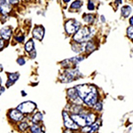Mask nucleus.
<instances>
[{
  "instance_id": "f257e3e1",
  "label": "nucleus",
  "mask_w": 133,
  "mask_h": 133,
  "mask_svg": "<svg viewBox=\"0 0 133 133\" xmlns=\"http://www.w3.org/2000/svg\"><path fill=\"white\" fill-rule=\"evenodd\" d=\"M79 97L87 106L92 107L98 101V91L97 88L93 85L82 84L76 87Z\"/></svg>"
},
{
  "instance_id": "f03ea898",
  "label": "nucleus",
  "mask_w": 133,
  "mask_h": 133,
  "mask_svg": "<svg viewBox=\"0 0 133 133\" xmlns=\"http://www.w3.org/2000/svg\"><path fill=\"white\" fill-rule=\"evenodd\" d=\"M91 37V30L90 28L88 27H83L82 29H78L75 36H73V40L79 44H83L84 42L88 41L90 38Z\"/></svg>"
},
{
  "instance_id": "7ed1b4c3",
  "label": "nucleus",
  "mask_w": 133,
  "mask_h": 133,
  "mask_svg": "<svg viewBox=\"0 0 133 133\" xmlns=\"http://www.w3.org/2000/svg\"><path fill=\"white\" fill-rule=\"evenodd\" d=\"M81 76L80 71L79 70H66L64 72V74L59 77L62 83H70L73 81L79 79V77Z\"/></svg>"
},
{
  "instance_id": "20e7f679",
  "label": "nucleus",
  "mask_w": 133,
  "mask_h": 133,
  "mask_svg": "<svg viewBox=\"0 0 133 133\" xmlns=\"http://www.w3.org/2000/svg\"><path fill=\"white\" fill-rule=\"evenodd\" d=\"M36 108V103L31 101H26L19 105L17 107V109L21 111L22 114H31Z\"/></svg>"
},
{
  "instance_id": "39448f33",
  "label": "nucleus",
  "mask_w": 133,
  "mask_h": 133,
  "mask_svg": "<svg viewBox=\"0 0 133 133\" xmlns=\"http://www.w3.org/2000/svg\"><path fill=\"white\" fill-rule=\"evenodd\" d=\"M80 23L76 20H69L65 23V30L68 35H73L79 29Z\"/></svg>"
},
{
  "instance_id": "423d86ee",
  "label": "nucleus",
  "mask_w": 133,
  "mask_h": 133,
  "mask_svg": "<svg viewBox=\"0 0 133 133\" xmlns=\"http://www.w3.org/2000/svg\"><path fill=\"white\" fill-rule=\"evenodd\" d=\"M83 59H84V58H83V56L74 57V58H72V59H65L64 61H62L61 62V65L63 66L64 68H72L73 66H76L80 61H82Z\"/></svg>"
},
{
  "instance_id": "0eeeda50",
  "label": "nucleus",
  "mask_w": 133,
  "mask_h": 133,
  "mask_svg": "<svg viewBox=\"0 0 133 133\" xmlns=\"http://www.w3.org/2000/svg\"><path fill=\"white\" fill-rule=\"evenodd\" d=\"M68 97L76 105H78V104L80 105V104H82V102H83V100L79 97L78 92H77L76 88H71V89L68 90Z\"/></svg>"
},
{
  "instance_id": "6e6552de",
  "label": "nucleus",
  "mask_w": 133,
  "mask_h": 133,
  "mask_svg": "<svg viewBox=\"0 0 133 133\" xmlns=\"http://www.w3.org/2000/svg\"><path fill=\"white\" fill-rule=\"evenodd\" d=\"M64 119V125L66 126V128H68V130H77L79 126L73 121V119L68 115V114L66 112H63L62 114Z\"/></svg>"
},
{
  "instance_id": "1a4fd4ad",
  "label": "nucleus",
  "mask_w": 133,
  "mask_h": 133,
  "mask_svg": "<svg viewBox=\"0 0 133 133\" xmlns=\"http://www.w3.org/2000/svg\"><path fill=\"white\" fill-rule=\"evenodd\" d=\"M32 35H33L34 38L39 40V41H42L44 36V28L42 25L35 26V28L33 29V31H32Z\"/></svg>"
},
{
  "instance_id": "9d476101",
  "label": "nucleus",
  "mask_w": 133,
  "mask_h": 133,
  "mask_svg": "<svg viewBox=\"0 0 133 133\" xmlns=\"http://www.w3.org/2000/svg\"><path fill=\"white\" fill-rule=\"evenodd\" d=\"M71 118L78 126H81V127L87 126L86 115H76V114H74V115H71Z\"/></svg>"
},
{
  "instance_id": "9b49d317",
  "label": "nucleus",
  "mask_w": 133,
  "mask_h": 133,
  "mask_svg": "<svg viewBox=\"0 0 133 133\" xmlns=\"http://www.w3.org/2000/svg\"><path fill=\"white\" fill-rule=\"evenodd\" d=\"M9 117L14 122H20L23 120L24 115L18 109H12V110H11L9 112Z\"/></svg>"
},
{
  "instance_id": "f8f14e48",
  "label": "nucleus",
  "mask_w": 133,
  "mask_h": 133,
  "mask_svg": "<svg viewBox=\"0 0 133 133\" xmlns=\"http://www.w3.org/2000/svg\"><path fill=\"white\" fill-rule=\"evenodd\" d=\"M12 30L10 27H4L1 29L0 30V36H1V38L5 39V41H9L12 37Z\"/></svg>"
},
{
  "instance_id": "ddd939ff",
  "label": "nucleus",
  "mask_w": 133,
  "mask_h": 133,
  "mask_svg": "<svg viewBox=\"0 0 133 133\" xmlns=\"http://www.w3.org/2000/svg\"><path fill=\"white\" fill-rule=\"evenodd\" d=\"M25 51H27V52L30 53L31 51H35V43H34L33 39H29L27 42H26L25 44Z\"/></svg>"
},
{
  "instance_id": "4468645a",
  "label": "nucleus",
  "mask_w": 133,
  "mask_h": 133,
  "mask_svg": "<svg viewBox=\"0 0 133 133\" xmlns=\"http://www.w3.org/2000/svg\"><path fill=\"white\" fill-rule=\"evenodd\" d=\"M130 12H131V8H130V6L124 5L122 7V14H123V16L124 18H127V17L130 16Z\"/></svg>"
},
{
  "instance_id": "2eb2a0df",
  "label": "nucleus",
  "mask_w": 133,
  "mask_h": 133,
  "mask_svg": "<svg viewBox=\"0 0 133 133\" xmlns=\"http://www.w3.org/2000/svg\"><path fill=\"white\" fill-rule=\"evenodd\" d=\"M96 49V45L92 41H89L88 43H86V45L84 47V50L87 51V52H91Z\"/></svg>"
},
{
  "instance_id": "dca6fc26",
  "label": "nucleus",
  "mask_w": 133,
  "mask_h": 133,
  "mask_svg": "<svg viewBox=\"0 0 133 133\" xmlns=\"http://www.w3.org/2000/svg\"><path fill=\"white\" fill-rule=\"evenodd\" d=\"M43 118H44V116H43V114L38 112L34 115L33 118H32V122H33L34 123H40V122L43 121Z\"/></svg>"
},
{
  "instance_id": "f3484780",
  "label": "nucleus",
  "mask_w": 133,
  "mask_h": 133,
  "mask_svg": "<svg viewBox=\"0 0 133 133\" xmlns=\"http://www.w3.org/2000/svg\"><path fill=\"white\" fill-rule=\"evenodd\" d=\"M19 77H20V74L19 73H8V80L12 81V82L15 83L17 80L19 79Z\"/></svg>"
},
{
  "instance_id": "a211bd4d",
  "label": "nucleus",
  "mask_w": 133,
  "mask_h": 133,
  "mask_svg": "<svg viewBox=\"0 0 133 133\" xmlns=\"http://www.w3.org/2000/svg\"><path fill=\"white\" fill-rule=\"evenodd\" d=\"M82 5H83V2L81 0H76V1H74L71 4L70 8L71 9H80L82 7Z\"/></svg>"
},
{
  "instance_id": "6ab92c4d",
  "label": "nucleus",
  "mask_w": 133,
  "mask_h": 133,
  "mask_svg": "<svg viewBox=\"0 0 133 133\" xmlns=\"http://www.w3.org/2000/svg\"><path fill=\"white\" fill-rule=\"evenodd\" d=\"M83 21H84L85 22L92 23V22H93V21H94V16L92 15V14H84V15L83 16Z\"/></svg>"
},
{
  "instance_id": "aec40b11",
  "label": "nucleus",
  "mask_w": 133,
  "mask_h": 133,
  "mask_svg": "<svg viewBox=\"0 0 133 133\" xmlns=\"http://www.w3.org/2000/svg\"><path fill=\"white\" fill-rule=\"evenodd\" d=\"M14 40L17 42V43H20V44H22L24 43V40H25V36L21 34V35H16L14 36Z\"/></svg>"
},
{
  "instance_id": "412c9836",
  "label": "nucleus",
  "mask_w": 133,
  "mask_h": 133,
  "mask_svg": "<svg viewBox=\"0 0 133 133\" xmlns=\"http://www.w3.org/2000/svg\"><path fill=\"white\" fill-rule=\"evenodd\" d=\"M30 130L31 132H37V131H41V128L39 127V126L37 125V124H34L33 126H31L30 127Z\"/></svg>"
},
{
  "instance_id": "4be33fe9",
  "label": "nucleus",
  "mask_w": 133,
  "mask_h": 133,
  "mask_svg": "<svg viewBox=\"0 0 133 133\" xmlns=\"http://www.w3.org/2000/svg\"><path fill=\"white\" fill-rule=\"evenodd\" d=\"M28 128H29V124L27 123H21L20 125H19V129H20L21 131H24Z\"/></svg>"
},
{
  "instance_id": "5701e85b",
  "label": "nucleus",
  "mask_w": 133,
  "mask_h": 133,
  "mask_svg": "<svg viewBox=\"0 0 133 133\" xmlns=\"http://www.w3.org/2000/svg\"><path fill=\"white\" fill-rule=\"evenodd\" d=\"M17 63H18L20 66H23L26 63V61L23 57H19L18 59H17Z\"/></svg>"
},
{
  "instance_id": "b1692460",
  "label": "nucleus",
  "mask_w": 133,
  "mask_h": 133,
  "mask_svg": "<svg viewBox=\"0 0 133 133\" xmlns=\"http://www.w3.org/2000/svg\"><path fill=\"white\" fill-rule=\"evenodd\" d=\"M6 45V41L3 38H0V51H2Z\"/></svg>"
},
{
  "instance_id": "393cba45",
  "label": "nucleus",
  "mask_w": 133,
  "mask_h": 133,
  "mask_svg": "<svg viewBox=\"0 0 133 133\" xmlns=\"http://www.w3.org/2000/svg\"><path fill=\"white\" fill-rule=\"evenodd\" d=\"M88 10H90V11H93L94 9H95V7H94V4L92 3V1L91 0H89L88 1Z\"/></svg>"
},
{
  "instance_id": "a878e982",
  "label": "nucleus",
  "mask_w": 133,
  "mask_h": 133,
  "mask_svg": "<svg viewBox=\"0 0 133 133\" xmlns=\"http://www.w3.org/2000/svg\"><path fill=\"white\" fill-rule=\"evenodd\" d=\"M98 130V124H94V125L91 126V131H90V133H94L96 131V130Z\"/></svg>"
},
{
  "instance_id": "bb28decb",
  "label": "nucleus",
  "mask_w": 133,
  "mask_h": 133,
  "mask_svg": "<svg viewBox=\"0 0 133 133\" xmlns=\"http://www.w3.org/2000/svg\"><path fill=\"white\" fill-rule=\"evenodd\" d=\"M127 34H128V36H130V37L133 38V26H131V27H130V28H128Z\"/></svg>"
},
{
  "instance_id": "cd10ccee",
  "label": "nucleus",
  "mask_w": 133,
  "mask_h": 133,
  "mask_svg": "<svg viewBox=\"0 0 133 133\" xmlns=\"http://www.w3.org/2000/svg\"><path fill=\"white\" fill-rule=\"evenodd\" d=\"M94 108L96 109V110H98V111H100L102 109V104L101 103H99V102H97L95 105H94Z\"/></svg>"
},
{
  "instance_id": "c85d7f7f",
  "label": "nucleus",
  "mask_w": 133,
  "mask_h": 133,
  "mask_svg": "<svg viewBox=\"0 0 133 133\" xmlns=\"http://www.w3.org/2000/svg\"><path fill=\"white\" fill-rule=\"evenodd\" d=\"M8 3H9L11 5H16L20 3V0H8Z\"/></svg>"
},
{
  "instance_id": "c756f323",
  "label": "nucleus",
  "mask_w": 133,
  "mask_h": 133,
  "mask_svg": "<svg viewBox=\"0 0 133 133\" xmlns=\"http://www.w3.org/2000/svg\"><path fill=\"white\" fill-rule=\"evenodd\" d=\"M29 56H30L31 59H34V58H36V51L35 50V51H31L30 53H29Z\"/></svg>"
},
{
  "instance_id": "7c9ffc66",
  "label": "nucleus",
  "mask_w": 133,
  "mask_h": 133,
  "mask_svg": "<svg viewBox=\"0 0 133 133\" xmlns=\"http://www.w3.org/2000/svg\"><path fill=\"white\" fill-rule=\"evenodd\" d=\"M7 4V0H0V7Z\"/></svg>"
},
{
  "instance_id": "2f4dec72",
  "label": "nucleus",
  "mask_w": 133,
  "mask_h": 133,
  "mask_svg": "<svg viewBox=\"0 0 133 133\" xmlns=\"http://www.w3.org/2000/svg\"><path fill=\"white\" fill-rule=\"evenodd\" d=\"M14 82H12V81H10V80H8L7 82H6V87H10V86H12V84H14Z\"/></svg>"
},
{
  "instance_id": "473e14b6",
  "label": "nucleus",
  "mask_w": 133,
  "mask_h": 133,
  "mask_svg": "<svg viewBox=\"0 0 133 133\" xmlns=\"http://www.w3.org/2000/svg\"><path fill=\"white\" fill-rule=\"evenodd\" d=\"M4 91H5V88H4V87H2L1 85H0V95H1V94L3 93Z\"/></svg>"
},
{
  "instance_id": "72a5a7b5",
  "label": "nucleus",
  "mask_w": 133,
  "mask_h": 133,
  "mask_svg": "<svg viewBox=\"0 0 133 133\" xmlns=\"http://www.w3.org/2000/svg\"><path fill=\"white\" fill-rule=\"evenodd\" d=\"M130 24L131 26H133V16L130 19Z\"/></svg>"
},
{
  "instance_id": "f704fd0d",
  "label": "nucleus",
  "mask_w": 133,
  "mask_h": 133,
  "mask_svg": "<svg viewBox=\"0 0 133 133\" xmlns=\"http://www.w3.org/2000/svg\"><path fill=\"white\" fill-rule=\"evenodd\" d=\"M21 94H22V96H23V97H25V96L27 95V94H26V92H25L24 91H21Z\"/></svg>"
},
{
  "instance_id": "c9c22d12",
  "label": "nucleus",
  "mask_w": 133,
  "mask_h": 133,
  "mask_svg": "<svg viewBox=\"0 0 133 133\" xmlns=\"http://www.w3.org/2000/svg\"><path fill=\"white\" fill-rule=\"evenodd\" d=\"M2 71H3V66L0 64V73H1Z\"/></svg>"
},
{
  "instance_id": "e433bc0d",
  "label": "nucleus",
  "mask_w": 133,
  "mask_h": 133,
  "mask_svg": "<svg viewBox=\"0 0 133 133\" xmlns=\"http://www.w3.org/2000/svg\"><path fill=\"white\" fill-rule=\"evenodd\" d=\"M62 1H63L64 3H68V2H69L70 0H62Z\"/></svg>"
},
{
  "instance_id": "4c0bfd02",
  "label": "nucleus",
  "mask_w": 133,
  "mask_h": 133,
  "mask_svg": "<svg viewBox=\"0 0 133 133\" xmlns=\"http://www.w3.org/2000/svg\"><path fill=\"white\" fill-rule=\"evenodd\" d=\"M64 133H72V132L70 131V130H66V131H64Z\"/></svg>"
},
{
  "instance_id": "58836bf2",
  "label": "nucleus",
  "mask_w": 133,
  "mask_h": 133,
  "mask_svg": "<svg viewBox=\"0 0 133 133\" xmlns=\"http://www.w3.org/2000/svg\"><path fill=\"white\" fill-rule=\"evenodd\" d=\"M118 4H122V0H116Z\"/></svg>"
},
{
  "instance_id": "ea45409f",
  "label": "nucleus",
  "mask_w": 133,
  "mask_h": 133,
  "mask_svg": "<svg viewBox=\"0 0 133 133\" xmlns=\"http://www.w3.org/2000/svg\"><path fill=\"white\" fill-rule=\"evenodd\" d=\"M31 133H44V131H42V130H41V131H37V132H31Z\"/></svg>"
},
{
  "instance_id": "a19ab883",
  "label": "nucleus",
  "mask_w": 133,
  "mask_h": 133,
  "mask_svg": "<svg viewBox=\"0 0 133 133\" xmlns=\"http://www.w3.org/2000/svg\"><path fill=\"white\" fill-rule=\"evenodd\" d=\"M1 83H2V80H1V78H0V85H1Z\"/></svg>"
},
{
  "instance_id": "79ce46f5",
  "label": "nucleus",
  "mask_w": 133,
  "mask_h": 133,
  "mask_svg": "<svg viewBox=\"0 0 133 133\" xmlns=\"http://www.w3.org/2000/svg\"><path fill=\"white\" fill-rule=\"evenodd\" d=\"M0 14H1V7H0Z\"/></svg>"
},
{
  "instance_id": "37998d69",
  "label": "nucleus",
  "mask_w": 133,
  "mask_h": 133,
  "mask_svg": "<svg viewBox=\"0 0 133 133\" xmlns=\"http://www.w3.org/2000/svg\"><path fill=\"white\" fill-rule=\"evenodd\" d=\"M25 1H29V0H25Z\"/></svg>"
}]
</instances>
